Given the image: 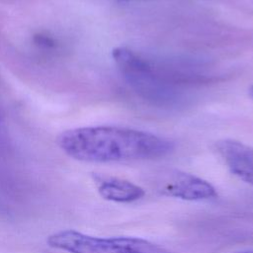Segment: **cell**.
Wrapping results in <instances>:
<instances>
[{
  "instance_id": "obj_9",
  "label": "cell",
  "mask_w": 253,
  "mask_h": 253,
  "mask_svg": "<svg viewBox=\"0 0 253 253\" xmlns=\"http://www.w3.org/2000/svg\"><path fill=\"white\" fill-rule=\"evenodd\" d=\"M120 1H127V0H120Z\"/></svg>"
},
{
  "instance_id": "obj_7",
  "label": "cell",
  "mask_w": 253,
  "mask_h": 253,
  "mask_svg": "<svg viewBox=\"0 0 253 253\" xmlns=\"http://www.w3.org/2000/svg\"><path fill=\"white\" fill-rule=\"evenodd\" d=\"M250 93H251V95L253 96V86L250 88Z\"/></svg>"
},
{
  "instance_id": "obj_5",
  "label": "cell",
  "mask_w": 253,
  "mask_h": 253,
  "mask_svg": "<svg viewBox=\"0 0 253 253\" xmlns=\"http://www.w3.org/2000/svg\"><path fill=\"white\" fill-rule=\"evenodd\" d=\"M98 192L102 198L116 203H132L141 199L145 192L140 186L118 177L94 176Z\"/></svg>"
},
{
  "instance_id": "obj_1",
  "label": "cell",
  "mask_w": 253,
  "mask_h": 253,
  "mask_svg": "<svg viewBox=\"0 0 253 253\" xmlns=\"http://www.w3.org/2000/svg\"><path fill=\"white\" fill-rule=\"evenodd\" d=\"M57 143L69 157L93 163L155 159L173 150V143L156 134L120 126H84L60 133Z\"/></svg>"
},
{
  "instance_id": "obj_4",
  "label": "cell",
  "mask_w": 253,
  "mask_h": 253,
  "mask_svg": "<svg viewBox=\"0 0 253 253\" xmlns=\"http://www.w3.org/2000/svg\"><path fill=\"white\" fill-rule=\"evenodd\" d=\"M216 150L233 175L253 185L252 146L234 139H221L216 142Z\"/></svg>"
},
{
  "instance_id": "obj_6",
  "label": "cell",
  "mask_w": 253,
  "mask_h": 253,
  "mask_svg": "<svg viewBox=\"0 0 253 253\" xmlns=\"http://www.w3.org/2000/svg\"><path fill=\"white\" fill-rule=\"evenodd\" d=\"M112 55L117 65L126 75L134 79L138 77L147 78L151 75V68L147 62L126 47H116Z\"/></svg>"
},
{
  "instance_id": "obj_3",
  "label": "cell",
  "mask_w": 253,
  "mask_h": 253,
  "mask_svg": "<svg viewBox=\"0 0 253 253\" xmlns=\"http://www.w3.org/2000/svg\"><path fill=\"white\" fill-rule=\"evenodd\" d=\"M154 185L160 194L185 201H205L217 196L215 188L210 182L179 170L159 173Z\"/></svg>"
},
{
  "instance_id": "obj_8",
  "label": "cell",
  "mask_w": 253,
  "mask_h": 253,
  "mask_svg": "<svg viewBox=\"0 0 253 253\" xmlns=\"http://www.w3.org/2000/svg\"><path fill=\"white\" fill-rule=\"evenodd\" d=\"M240 253H253V251H246V252H240Z\"/></svg>"
},
{
  "instance_id": "obj_2",
  "label": "cell",
  "mask_w": 253,
  "mask_h": 253,
  "mask_svg": "<svg viewBox=\"0 0 253 253\" xmlns=\"http://www.w3.org/2000/svg\"><path fill=\"white\" fill-rule=\"evenodd\" d=\"M46 243L68 253H126V236L97 237L73 229L50 234Z\"/></svg>"
}]
</instances>
